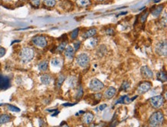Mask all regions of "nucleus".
Segmentation results:
<instances>
[{
  "label": "nucleus",
  "instance_id": "obj_11",
  "mask_svg": "<svg viewBox=\"0 0 167 127\" xmlns=\"http://www.w3.org/2000/svg\"><path fill=\"white\" fill-rule=\"evenodd\" d=\"M116 89L115 87H109L104 92V97L106 99H110L116 94Z\"/></svg>",
  "mask_w": 167,
  "mask_h": 127
},
{
  "label": "nucleus",
  "instance_id": "obj_6",
  "mask_svg": "<svg viewBox=\"0 0 167 127\" xmlns=\"http://www.w3.org/2000/svg\"><path fill=\"white\" fill-rule=\"evenodd\" d=\"M89 89H91L92 91L96 92H99L104 88V83L99 79L94 78L90 81L89 82Z\"/></svg>",
  "mask_w": 167,
  "mask_h": 127
},
{
  "label": "nucleus",
  "instance_id": "obj_26",
  "mask_svg": "<svg viewBox=\"0 0 167 127\" xmlns=\"http://www.w3.org/2000/svg\"><path fill=\"white\" fill-rule=\"evenodd\" d=\"M7 109L11 111V112H20V109H19L18 107L15 106H13V105H7Z\"/></svg>",
  "mask_w": 167,
  "mask_h": 127
},
{
  "label": "nucleus",
  "instance_id": "obj_29",
  "mask_svg": "<svg viewBox=\"0 0 167 127\" xmlns=\"http://www.w3.org/2000/svg\"><path fill=\"white\" fill-rule=\"evenodd\" d=\"M51 64H52V66H57V67H58V66H60L61 62L58 58H54L52 59V61H51Z\"/></svg>",
  "mask_w": 167,
  "mask_h": 127
},
{
  "label": "nucleus",
  "instance_id": "obj_35",
  "mask_svg": "<svg viewBox=\"0 0 167 127\" xmlns=\"http://www.w3.org/2000/svg\"><path fill=\"white\" fill-rule=\"evenodd\" d=\"M5 53H6L5 49L3 48V47H0V58H2V57L5 56Z\"/></svg>",
  "mask_w": 167,
  "mask_h": 127
},
{
  "label": "nucleus",
  "instance_id": "obj_15",
  "mask_svg": "<svg viewBox=\"0 0 167 127\" xmlns=\"http://www.w3.org/2000/svg\"><path fill=\"white\" fill-rule=\"evenodd\" d=\"M136 97L137 96H135L134 98H132V99H129L128 96L125 95V96H122L120 97V98L118 99V101H117L116 103V104H118V103H124V104H129V103H130L132 101H133V100H134V99H136Z\"/></svg>",
  "mask_w": 167,
  "mask_h": 127
},
{
  "label": "nucleus",
  "instance_id": "obj_20",
  "mask_svg": "<svg viewBox=\"0 0 167 127\" xmlns=\"http://www.w3.org/2000/svg\"><path fill=\"white\" fill-rule=\"evenodd\" d=\"M49 67V63L46 60L40 62L38 65V69L41 72H46L48 69Z\"/></svg>",
  "mask_w": 167,
  "mask_h": 127
},
{
  "label": "nucleus",
  "instance_id": "obj_10",
  "mask_svg": "<svg viewBox=\"0 0 167 127\" xmlns=\"http://www.w3.org/2000/svg\"><path fill=\"white\" fill-rule=\"evenodd\" d=\"M10 86V79L6 76L0 75V89H7Z\"/></svg>",
  "mask_w": 167,
  "mask_h": 127
},
{
  "label": "nucleus",
  "instance_id": "obj_14",
  "mask_svg": "<svg viewBox=\"0 0 167 127\" xmlns=\"http://www.w3.org/2000/svg\"><path fill=\"white\" fill-rule=\"evenodd\" d=\"M97 33V30H96V28H92L89 30L86 31L85 33L83 34V38L84 39H89V38H92V36H94Z\"/></svg>",
  "mask_w": 167,
  "mask_h": 127
},
{
  "label": "nucleus",
  "instance_id": "obj_33",
  "mask_svg": "<svg viewBox=\"0 0 167 127\" xmlns=\"http://www.w3.org/2000/svg\"><path fill=\"white\" fill-rule=\"evenodd\" d=\"M148 14H149L148 13H143V14L140 16V22H141V23H144L145 22H146L147 17H148Z\"/></svg>",
  "mask_w": 167,
  "mask_h": 127
},
{
  "label": "nucleus",
  "instance_id": "obj_5",
  "mask_svg": "<svg viewBox=\"0 0 167 127\" xmlns=\"http://www.w3.org/2000/svg\"><path fill=\"white\" fill-rule=\"evenodd\" d=\"M32 42L35 46L42 49L46 47L47 44H48L46 37L44 36H42V35H37V36H34L32 39Z\"/></svg>",
  "mask_w": 167,
  "mask_h": 127
},
{
  "label": "nucleus",
  "instance_id": "obj_25",
  "mask_svg": "<svg viewBox=\"0 0 167 127\" xmlns=\"http://www.w3.org/2000/svg\"><path fill=\"white\" fill-rule=\"evenodd\" d=\"M66 45H67V43H66V42H63V43L57 47L56 51L59 52V53H63V52L66 49Z\"/></svg>",
  "mask_w": 167,
  "mask_h": 127
},
{
  "label": "nucleus",
  "instance_id": "obj_39",
  "mask_svg": "<svg viewBox=\"0 0 167 127\" xmlns=\"http://www.w3.org/2000/svg\"><path fill=\"white\" fill-rule=\"evenodd\" d=\"M117 124H118V122H117L116 120V121H115V122H112L111 125H110V126H109V127H116V126Z\"/></svg>",
  "mask_w": 167,
  "mask_h": 127
},
{
  "label": "nucleus",
  "instance_id": "obj_2",
  "mask_svg": "<svg viewBox=\"0 0 167 127\" xmlns=\"http://www.w3.org/2000/svg\"><path fill=\"white\" fill-rule=\"evenodd\" d=\"M35 56V52L30 47H24L19 53V58L23 63L30 62Z\"/></svg>",
  "mask_w": 167,
  "mask_h": 127
},
{
  "label": "nucleus",
  "instance_id": "obj_1",
  "mask_svg": "<svg viewBox=\"0 0 167 127\" xmlns=\"http://www.w3.org/2000/svg\"><path fill=\"white\" fill-rule=\"evenodd\" d=\"M164 114L161 111H156L149 118V126L150 127H160L164 123Z\"/></svg>",
  "mask_w": 167,
  "mask_h": 127
},
{
  "label": "nucleus",
  "instance_id": "obj_21",
  "mask_svg": "<svg viewBox=\"0 0 167 127\" xmlns=\"http://www.w3.org/2000/svg\"><path fill=\"white\" fill-rule=\"evenodd\" d=\"M11 120V116L8 114L0 115V125L7 123Z\"/></svg>",
  "mask_w": 167,
  "mask_h": 127
},
{
  "label": "nucleus",
  "instance_id": "obj_44",
  "mask_svg": "<svg viewBox=\"0 0 167 127\" xmlns=\"http://www.w3.org/2000/svg\"><path fill=\"white\" fill-rule=\"evenodd\" d=\"M142 127H148V126H142Z\"/></svg>",
  "mask_w": 167,
  "mask_h": 127
},
{
  "label": "nucleus",
  "instance_id": "obj_12",
  "mask_svg": "<svg viewBox=\"0 0 167 127\" xmlns=\"http://www.w3.org/2000/svg\"><path fill=\"white\" fill-rule=\"evenodd\" d=\"M65 56L69 60H73L75 56V50L71 46H67L65 49Z\"/></svg>",
  "mask_w": 167,
  "mask_h": 127
},
{
  "label": "nucleus",
  "instance_id": "obj_8",
  "mask_svg": "<svg viewBox=\"0 0 167 127\" xmlns=\"http://www.w3.org/2000/svg\"><path fill=\"white\" fill-rule=\"evenodd\" d=\"M152 88V83L149 81L141 82L137 87V93L139 95H142L149 92Z\"/></svg>",
  "mask_w": 167,
  "mask_h": 127
},
{
  "label": "nucleus",
  "instance_id": "obj_13",
  "mask_svg": "<svg viewBox=\"0 0 167 127\" xmlns=\"http://www.w3.org/2000/svg\"><path fill=\"white\" fill-rule=\"evenodd\" d=\"M94 115L92 112H86L83 116V122L86 125L91 124V122L93 121Z\"/></svg>",
  "mask_w": 167,
  "mask_h": 127
},
{
  "label": "nucleus",
  "instance_id": "obj_31",
  "mask_svg": "<svg viewBox=\"0 0 167 127\" xmlns=\"http://www.w3.org/2000/svg\"><path fill=\"white\" fill-rule=\"evenodd\" d=\"M99 43V39L98 38H92L90 39V44L92 46H96Z\"/></svg>",
  "mask_w": 167,
  "mask_h": 127
},
{
  "label": "nucleus",
  "instance_id": "obj_27",
  "mask_svg": "<svg viewBox=\"0 0 167 127\" xmlns=\"http://www.w3.org/2000/svg\"><path fill=\"white\" fill-rule=\"evenodd\" d=\"M129 87H130V83H129V82L125 81L122 82V84L121 90H123V91H126V90H128V89H129Z\"/></svg>",
  "mask_w": 167,
  "mask_h": 127
},
{
  "label": "nucleus",
  "instance_id": "obj_28",
  "mask_svg": "<svg viewBox=\"0 0 167 127\" xmlns=\"http://www.w3.org/2000/svg\"><path fill=\"white\" fill-rule=\"evenodd\" d=\"M83 87L79 86L77 89V92H76V99H79L83 96Z\"/></svg>",
  "mask_w": 167,
  "mask_h": 127
},
{
  "label": "nucleus",
  "instance_id": "obj_7",
  "mask_svg": "<svg viewBox=\"0 0 167 127\" xmlns=\"http://www.w3.org/2000/svg\"><path fill=\"white\" fill-rule=\"evenodd\" d=\"M89 61H90L89 56L86 53L79 54L76 57V63L82 68H86V66H88Z\"/></svg>",
  "mask_w": 167,
  "mask_h": 127
},
{
  "label": "nucleus",
  "instance_id": "obj_43",
  "mask_svg": "<svg viewBox=\"0 0 167 127\" xmlns=\"http://www.w3.org/2000/svg\"><path fill=\"white\" fill-rule=\"evenodd\" d=\"M90 127H95V125H91V126H90Z\"/></svg>",
  "mask_w": 167,
  "mask_h": 127
},
{
  "label": "nucleus",
  "instance_id": "obj_16",
  "mask_svg": "<svg viewBox=\"0 0 167 127\" xmlns=\"http://www.w3.org/2000/svg\"><path fill=\"white\" fill-rule=\"evenodd\" d=\"M163 8H164V5H162H162H157L156 7H155L152 10V12H151L152 15H153L154 17H159L160 14H161V13H162Z\"/></svg>",
  "mask_w": 167,
  "mask_h": 127
},
{
  "label": "nucleus",
  "instance_id": "obj_9",
  "mask_svg": "<svg viewBox=\"0 0 167 127\" xmlns=\"http://www.w3.org/2000/svg\"><path fill=\"white\" fill-rule=\"evenodd\" d=\"M140 72H141V75L144 79H150L153 77V72L151 70V69L149 68V66H142L141 69H140Z\"/></svg>",
  "mask_w": 167,
  "mask_h": 127
},
{
  "label": "nucleus",
  "instance_id": "obj_36",
  "mask_svg": "<svg viewBox=\"0 0 167 127\" xmlns=\"http://www.w3.org/2000/svg\"><path fill=\"white\" fill-rule=\"evenodd\" d=\"M114 33H115V31H114L112 28H109L106 30V33L107 35H113Z\"/></svg>",
  "mask_w": 167,
  "mask_h": 127
},
{
  "label": "nucleus",
  "instance_id": "obj_19",
  "mask_svg": "<svg viewBox=\"0 0 167 127\" xmlns=\"http://www.w3.org/2000/svg\"><path fill=\"white\" fill-rule=\"evenodd\" d=\"M156 79L157 80L162 82H166L167 80V76L166 72L163 71V70H161L156 75Z\"/></svg>",
  "mask_w": 167,
  "mask_h": 127
},
{
  "label": "nucleus",
  "instance_id": "obj_4",
  "mask_svg": "<svg viewBox=\"0 0 167 127\" xmlns=\"http://www.w3.org/2000/svg\"><path fill=\"white\" fill-rule=\"evenodd\" d=\"M149 103L154 109H160L163 106L165 102V98L162 96H156L149 99Z\"/></svg>",
  "mask_w": 167,
  "mask_h": 127
},
{
  "label": "nucleus",
  "instance_id": "obj_34",
  "mask_svg": "<svg viewBox=\"0 0 167 127\" xmlns=\"http://www.w3.org/2000/svg\"><path fill=\"white\" fill-rule=\"evenodd\" d=\"M80 45H81V42H80V41H79V40L76 41V42L73 43L74 50L75 51L79 50V47H80Z\"/></svg>",
  "mask_w": 167,
  "mask_h": 127
},
{
  "label": "nucleus",
  "instance_id": "obj_37",
  "mask_svg": "<svg viewBox=\"0 0 167 127\" xmlns=\"http://www.w3.org/2000/svg\"><path fill=\"white\" fill-rule=\"evenodd\" d=\"M107 107V105L106 104H102V105H101V106H99V110H103V109H106V108Z\"/></svg>",
  "mask_w": 167,
  "mask_h": 127
},
{
  "label": "nucleus",
  "instance_id": "obj_42",
  "mask_svg": "<svg viewBox=\"0 0 167 127\" xmlns=\"http://www.w3.org/2000/svg\"><path fill=\"white\" fill-rule=\"evenodd\" d=\"M96 1H98V2H103L105 0H96Z\"/></svg>",
  "mask_w": 167,
  "mask_h": 127
},
{
  "label": "nucleus",
  "instance_id": "obj_40",
  "mask_svg": "<svg viewBox=\"0 0 167 127\" xmlns=\"http://www.w3.org/2000/svg\"><path fill=\"white\" fill-rule=\"evenodd\" d=\"M60 127H69V126L67 124H66V123H64V124L61 125Z\"/></svg>",
  "mask_w": 167,
  "mask_h": 127
},
{
  "label": "nucleus",
  "instance_id": "obj_23",
  "mask_svg": "<svg viewBox=\"0 0 167 127\" xmlns=\"http://www.w3.org/2000/svg\"><path fill=\"white\" fill-rule=\"evenodd\" d=\"M76 3L81 7H86L90 5V0H76Z\"/></svg>",
  "mask_w": 167,
  "mask_h": 127
},
{
  "label": "nucleus",
  "instance_id": "obj_30",
  "mask_svg": "<svg viewBox=\"0 0 167 127\" xmlns=\"http://www.w3.org/2000/svg\"><path fill=\"white\" fill-rule=\"evenodd\" d=\"M79 29H76L75 30H73L71 33V39H76L77 38V36L79 35Z\"/></svg>",
  "mask_w": 167,
  "mask_h": 127
},
{
  "label": "nucleus",
  "instance_id": "obj_17",
  "mask_svg": "<svg viewBox=\"0 0 167 127\" xmlns=\"http://www.w3.org/2000/svg\"><path fill=\"white\" fill-rule=\"evenodd\" d=\"M40 80L42 83L44 85H49L52 82V76L49 74H43L40 77Z\"/></svg>",
  "mask_w": 167,
  "mask_h": 127
},
{
  "label": "nucleus",
  "instance_id": "obj_3",
  "mask_svg": "<svg viewBox=\"0 0 167 127\" xmlns=\"http://www.w3.org/2000/svg\"><path fill=\"white\" fill-rule=\"evenodd\" d=\"M155 52L157 55L160 56H166L167 55V43L166 40L160 41L157 43L155 46Z\"/></svg>",
  "mask_w": 167,
  "mask_h": 127
},
{
  "label": "nucleus",
  "instance_id": "obj_41",
  "mask_svg": "<svg viewBox=\"0 0 167 127\" xmlns=\"http://www.w3.org/2000/svg\"><path fill=\"white\" fill-rule=\"evenodd\" d=\"M74 104H69V103H66V104H63V106H73Z\"/></svg>",
  "mask_w": 167,
  "mask_h": 127
},
{
  "label": "nucleus",
  "instance_id": "obj_38",
  "mask_svg": "<svg viewBox=\"0 0 167 127\" xmlns=\"http://www.w3.org/2000/svg\"><path fill=\"white\" fill-rule=\"evenodd\" d=\"M95 97H96V99H97L99 101V100H100L102 98V94L101 93H98V94H96Z\"/></svg>",
  "mask_w": 167,
  "mask_h": 127
},
{
  "label": "nucleus",
  "instance_id": "obj_32",
  "mask_svg": "<svg viewBox=\"0 0 167 127\" xmlns=\"http://www.w3.org/2000/svg\"><path fill=\"white\" fill-rule=\"evenodd\" d=\"M30 3L33 5V6L37 8L40 5L41 0H30Z\"/></svg>",
  "mask_w": 167,
  "mask_h": 127
},
{
  "label": "nucleus",
  "instance_id": "obj_18",
  "mask_svg": "<svg viewBox=\"0 0 167 127\" xmlns=\"http://www.w3.org/2000/svg\"><path fill=\"white\" fill-rule=\"evenodd\" d=\"M66 80V76L63 75V74H60L59 76H58L57 78V80H56V87L57 89H59L62 86V85L64 82V81Z\"/></svg>",
  "mask_w": 167,
  "mask_h": 127
},
{
  "label": "nucleus",
  "instance_id": "obj_24",
  "mask_svg": "<svg viewBox=\"0 0 167 127\" xmlns=\"http://www.w3.org/2000/svg\"><path fill=\"white\" fill-rule=\"evenodd\" d=\"M106 52H107L106 47L104 46V45H102V46L99 47L98 51H97V54H98V56H100V57H102L106 53Z\"/></svg>",
  "mask_w": 167,
  "mask_h": 127
},
{
  "label": "nucleus",
  "instance_id": "obj_22",
  "mask_svg": "<svg viewBox=\"0 0 167 127\" xmlns=\"http://www.w3.org/2000/svg\"><path fill=\"white\" fill-rule=\"evenodd\" d=\"M43 4L46 7H54L56 4V0H43Z\"/></svg>",
  "mask_w": 167,
  "mask_h": 127
}]
</instances>
